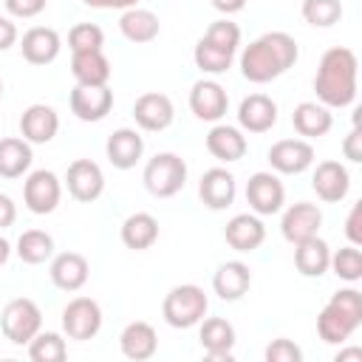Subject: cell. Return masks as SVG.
<instances>
[{
	"mask_svg": "<svg viewBox=\"0 0 362 362\" xmlns=\"http://www.w3.org/2000/svg\"><path fill=\"white\" fill-rule=\"evenodd\" d=\"M297 54L300 51H297V42L291 34L269 31L246 45V51L240 57V71L249 82L263 85V82L277 79L283 71H288L297 62Z\"/></svg>",
	"mask_w": 362,
	"mask_h": 362,
	"instance_id": "cell-1",
	"label": "cell"
},
{
	"mask_svg": "<svg viewBox=\"0 0 362 362\" xmlns=\"http://www.w3.org/2000/svg\"><path fill=\"white\" fill-rule=\"evenodd\" d=\"M20 130H23V139L25 141H34V144H45L57 136L59 130V116L54 113V107L48 105H31L23 110L20 116Z\"/></svg>",
	"mask_w": 362,
	"mask_h": 362,
	"instance_id": "cell-17",
	"label": "cell"
},
{
	"mask_svg": "<svg viewBox=\"0 0 362 362\" xmlns=\"http://www.w3.org/2000/svg\"><path fill=\"white\" fill-rule=\"evenodd\" d=\"M17 255H20L23 263H31V266L45 263L54 255V238L42 229H28L17 240Z\"/></svg>",
	"mask_w": 362,
	"mask_h": 362,
	"instance_id": "cell-34",
	"label": "cell"
},
{
	"mask_svg": "<svg viewBox=\"0 0 362 362\" xmlns=\"http://www.w3.org/2000/svg\"><path fill=\"white\" fill-rule=\"evenodd\" d=\"M345 235L351 238V243H362V201L351 206L348 223H345Z\"/></svg>",
	"mask_w": 362,
	"mask_h": 362,
	"instance_id": "cell-44",
	"label": "cell"
},
{
	"mask_svg": "<svg viewBox=\"0 0 362 362\" xmlns=\"http://www.w3.org/2000/svg\"><path fill=\"white\" fill-rule=\"evenodd\" d=\"M187 181V164L175 153H156L144 167V187L156 198L175 195Z\"/></svg>",
	"mask_w": 362,
	"mask_h": 362,
	"instance_id": "cell-5",
	"label": "cell"
},
{
	"mask_svg": "<svg viewBox=\"0 0 362 362\" xmlns=\"http://www.w3.org/2000/svg\"><path fill=\"white\" fill-rule=\"evenodd\" d=\"M71 74L79 85H107L110 79V62L102 54V48L93 51H76L71 59Z\"/></svg>",
	"mask_w": 362,
	"mask_h": 362,
	"instance_id": "cell-25",
	"label": "cell"
},
{
	"mask_svg": "<svg viewBox=\"0 0 362 362\" xmlns=\"http://www.w3.org/2000/svg\"><path fill=\"white\" fill-rule=\"evenodd\" d=\"M59 195H62V187H59V178L51 173V170H34L28 175V181L23 184V201L31 212L37 215H48L57 209L59 204Z\"/></svg>",
	"mask_w": 362,
	"mask_h": 362,
	"instance_id": "cell-8",
	"label": "cell"
},
{
	"mask_svg": "<svg viewBox=\"0 0 362 362\" xmlns=\"http://www.w3.org/2000/svg\"><path fill=\"white\" fill-rule=\"evenodd\" d=\"M119 28H122V34H124L130 42H150V40L158 37L161 23H158V17H156L153 11L133 6V8H127V11L122 14Z\"/></svg>",
	"mask_w": 362,
	"mask_h": 362,
	"instance_id": "cell-33",
	"label": "cell"
},
{
	"mask_svg": "<svg viewBox=\"0 0 362 362\" xmlns=\"http://www.w3.org/2000/svg\"><path fill=\"white\" fill-rule=\"evenodd\" d=\"M156 238H158V221L150 212H133V215L124 218V223H122V243L127 249H136V252L150 249L156 243Z\"/></svg>",
	"mask_w": 362,
	"mask_h": 362,
	"instance_id": "cell-30",
	"label": "cell"
},
{
	"mask_svg": "<svg viewBox=\"0 0 362 362\" xmlns=\"http://www.w3.org/2000/svg\"><path fill=\"white\" fill-rule=\"evenodd\" d=\"M31 147L25 139L6 136L0 139V175L3 178H20L31 167Z\"/></svg>",
	"mask_w": 362,
	"mask_h": 362,
	"instance_id": "cell-32",
	"label": "cell"
},
{
	"mask_svg": "<svg viewBox=\"0 0 362 362\" xmlns=\"http://www.w3.org/2000/svg\"><path fill=\"white\" fill-rule=\"evenodd\" d=\"M238 122L252 133H266L277 122V105L266 93H249L238 107Z\"/></svg>",
	"mask_w": 362,
	"mask_h": 362,
	"instance_id": "cell-20",
	"label": "cell"
},
{
	"mask_svg": "<svg viewBox=\"0 0 362 362\" xmlns=\"http://www.w3.org/2000/svg\"><path fill=\"white\" fill-rule=\"evenodd\" d=\"M206 150L218 158V161H238L246 153V139L240 136L238 127L232 124H215L206 133Z\"/></svg>",
	"mask_w": 362,
	"mask_h": 362,
	"instance_id": "cell-29",
	"label": "cell"
},
{
	"mask_svg": "<svg viewBox=\"0 0 362 362\" xmlns=\"http://www.w3.org/2000/svg\"><path fill=\"white\" fill-rule=\"evenodd\" d=\"M14 40H17L14 23H11L8 17H0V51H6L8 45H14Z\"/></svg>",
	"mask_w": 362,
	"mask_h": 362,
	"instance_id": "cell-46",
	"label": "cell"
},
{
	"mask_svg": "<svg viewBox=\"0 0 362 362\" xmlns=\"http://www.w3.org/2000/svg\"><path fill=\"white\" fill-rule=\"evenodd\" d=\"M337 362H362V348H348L337 354Z\"/></svg>",
	"mask_w": 362,
	"mask_h": 362,
	"instance_id": "cell-49",
	"label": "cell"
},
{
	"mask_svg": "<svg viewBox=\"0 0 362 362\" xmlns=\"http://www.w3.org/2000/svg\"><path fill=\"white\" fill-rule=\"evenodd\" d=\"M291 124H294V130L300 136L314 139V136H325L331 130L334 119H331L328 107H322L317 102H300L294 107V113H291Z\"/></svg>",
	"mask_w": 362,
	"mask_h": 362,
	"instance_id": "cell-31",
	"label": "cell"
},
{
	"mask_svg": "<svg viewBox=\"0 0 362 362\" xmlns=\"http://www.w3.org/2000/svg\"><path fill=\"white\" fill-rule=\"evenodd\" d=\"M283 198H286V189H283L280 178L272 173H255L246 184V201L260 215L277 212L283 206Z\"/></svg>",
	"mask_w": 362,
	"mask_h": 362,
	"instance_id": "cell-12",
	"label": "cell"
},
{
	"mask_svg": "<svg viewBox=\"0 0 362 362\" xmlns=\"http://www.w3.org/2000/svg\"><path fill=\"white\" fill-rule=\"evenodd\" d=\"M0 93H3V79H0Z\"/></svg>",
	"mask_w": 362,
	"mask_h": 362,
	"instance_id": "cell-51",
	"label": "cell"
},
{
	"mask_svg": "<svg viewBox=\"0 0 362 362\" xmlns=\"http://www.w3.org/2000/svg\"><path fill=\"white\" fill-rule=\"evenodd\" d=\"M342 153H345V158H351V161H362V124H354V130L345 136Z\"/></svg>",
	"mask_w": 362,
	"mask_h": 362,
	"instance_id": "cell-43",
	"label": "cell"
},
{
	"mask_svg": "<svg viewBox=\"0 0 362 362\" xmlns=\"http://www.w3.org/2000/svg\"><path fill=\"white\" fill-rule=\"evenodd\" d=\"M204 351L209 359H232V345H235V328L223 317H209L201 325L198 334Z\"/></svg>",
	"mask_w": 362,
	"mask_h": 362,
	"instance_id": "cell-22",
	"label": "cell"
},
{
	"mask_svg": "<svg viewBox=\"0 0 362 362\" xmlns=\"http://www.w3.org/2000/svg\"><path fill=\"white\" fill-rule=\"evenodd\" d=\"M105 150H107V158H110L113 167H119V170H130V167L141 158L144 141H141V136H139L136 130H130V127H119L116 133H110Z\"/></svg>",
	"mask_w": 362,
	"mask_h": 362,
	"instance_id": "cell-24",
	"label": "cell"
},
{
	"mask_svg": "<svg viewBox=\"0 0 362 362\" xmlns=\"http://www.w3.org/2000/svg\"><path fill=\"white\" fill-rule=\"evenodd\" d=\"M48 0H6V8L14 17H37Z\"/></svg>",
	"mask_w": 362,
	"mask_h": 362,
	"instance_id": "cell-42",
	"label": "cell"
},
{
	"mask_svg": "<svg viewBox=\"0 0 362 362\" xmlns=\"http://www.w3.org/2000/svg\"><path fill=\"white\" fill-rule=\"evenodd\" d=\"M204 40L212 42V45H218V48H223V51H229V54H235L238 45H240V28L232 20H215L206 28Z\"/></svg>",
	"mask_w": 362,
	"mask_h": 362,
	"instance_id": "cell-40",
	"label": "cell"
},
{
	"mask_svg": "<svg viewBox=\"0 0 362 362\" xmlns=\"http://www.w3.org/2000/svg\"><path fill=\"white\" fill-rule=\"evenodd\" d=\"M119 342H122V354L127 359H136V362L139 359H150L156 354V348H158L156 328L150 322H144V320H136V322L124 325Z\"/></svg>",
	"mask_w": 362,
	"mask_h": 362,
	"instance_id": "cell-23",
	"label": "cell"
},
{
	"mask_svg": "<svg viewBox=\"0 0 362 362\" xmlns=\"http://www.w3.org/2000/svg\"><path fill=\"white\" fill-rule=\"evenodd\" d=\"M20 51L25 57V62L31 65H48L57 54H59V34L48 25H34L23 34Z\"/></svg>",
	"mask_w": 362,
	"mask_h": 362,
	"instance_id": "cell-18",
	"label": "cell"
},
{
	"mask_svg": "<svg viewBox=\"0 0 362 362\" xmlns=\"http://www.w3.org/2000/svg\"><path fill=\"white\" fill-rule=\"evenodd\" d=\"M317 96L331 107H345L356 96V54L345 45H334L322 54L317 76H314Z\"/></svg>",
	"mask_w": 362,
	"mask_h": 362,
	"instance_id": "cell-2",
	"label": "cell"
},
{
	"mask_svg": "<svg viewBox=\"0 0 362 362\" xmlns=\"http://www.w3.org/2000/svg\"><path fill=\"white\" fill-rule=\"evenodd\" d=\"M297 249H294V266H297V272L300 274H305V277H320L325 269H328V263H331V252H328V243L322 240V238H305V240H300V243H294Z\"/></svg>",
	"mask_w": 362,
	"mask_h": 362,
	"instance_id": "cell-27",
	"label": "cell"
},
{
	"mask_svg": "<svg viewBox=\"0 0 362 362\" xmlns=\"http://www.w3.org/2000/svg\"><path fill=\"white\" fill-rule=\"evenodd\" d=\"M88 260H85V255H79V252H62V255H57L54 257V263H51V280H54V286L57 288H62V291H76V288H82L85 286V280H88Z\"/></svg>",
	"mask_w": 362,
	"mask_h": 362,
	"instance_id": "cell-21",
	"label": "cell"
},
{
	"mask_svg": "<svg viewBox=\"0 0 362 362\" xmlns=\"http://www.w3.org/2000/svg\"><path fill=\"white\" fill-rule=\"evenodd\" d=\"M362 322V294L356 288L337 291L317 317V334L325 342H345Z\"/></svg>",
	"mask_w": 362,
	"mask_h": 362,
	"instance_id": "cell-3",
	"label": "cell"
},
{
	"mask_svg": "<svg viewBox=\"0 0 362 362\" xmlns=\"http://www.w3.org/2000/svg\"><path fill=\"white\" fill-rule=\"evenodd\" d=\"M133 119L144 130H164L173 122V102H170V96L158 93V90L141 93L136 99V105H133Z\"/></svg>",
	"mask_w": 362,
	"mask_h": 362,
	"instance_id": "cell-14",
	"label": "cell"
},
{
	"mask_svg": "<svg viewBox=\"0 0 362 362\" xmlns=\"http://www.w3.org/2000/svg\"><path fill=\"white\" fill-rule=\"evenodd\" d=\"M8 252H11V246H8V240L6 238H0V266L8 260Z\"/></svg>",
	"mask_w": 362,
	"mask_h": 362,
	"instance_id": "cell-50",
	"label": "cell"
},
{
	"mask_svg": "<svg viewBox=\"0 0 362 362\" xmlns=\"http://www.w3.org/2000/svg\"><path fill=\"white\" fill-rule=\"evenodd\" d=\"M206 294L201 286H192V283H184V286H175L167 291L164 297V320L173 325V328H189L195 325L204 314H206Z\"/></svg>",
	"mask_w": 362,
	"mask_h": 362,
	"instance_id": "cell-4",
	"label": "cell"
},
{
	"mask_svg": "<svg viewBox=\"0 0 362 362\" xmlns=\"http://www.w3.org/2000/svg\"><path fill=\"white\" fill-rule=\"evenodd\" d=\"M65 339L59 334H34L31 339V348H28V356L31 362H62L65 359Z\"/></svg>",
	"mask_w": 362,
	"mask_h": 362,
	"instance_id": "cell-35",
	"label": "cell"
},
{
	"mask_svg": "<svg viewBox=\"0 0 362 362\" xmlns=\"http://www.w3.org/2000/svg\"><path fill=\"white\" fill-rule=\"evenodd\" d=\"M232 57H235V54H229V51H223V48L206 42L204 37H201L198 45H195V65H198L201 71H209V74L226 71V68L232 65Z\"/></svg>",
	"mask_w": 362,
	"mask_h": 362,
	"instance_id": "cell-36",
	"label": "cell"
},
{
	"mask_svg": "<svg viewBox=\"0 0 362 362\" xmlns=\"http://www.w3.org/2000/svg\"><path fill=\"white\" fill-rule=\"evenodd\" d=\"M322 223V212L317 204H308V201H297L291 204L286 212H283V221H280V229H283V238L288 243H300L305 238H314L317 229Z\"/></svg>",
	"mask_w": 362,
	"mask_h": 362,
	"instance_id": "cell-11",
	"label": "cell"
},
{
	"mask_svg": "<svg viewBox=\"0 0 362 362\" xmlns=\"http://www.w3.org/2000/svg\"><path fill=\"white\" fill-rule=\"evenodd\" d=\"M249 286H252V274H249V266L240 263V260L223 263V266L215 272V277H212V288H215V294L223 297V300H238V297H243V294L249 291Z\"/></svg>",
	"mask_w": 362,
	"mask_h": 362,
	"instance_id": "cell-26",
	"label": "cell"
},
{
	"mask_svg": "<svg viewBox=\"0 0 362 362\" xmlns=\"http://www.w3.org/2000/svg\"><path fill=\"white\" fill-rule=\"evenodd\" d=\"M82 3L93 8H133L139 0H82Z\"/></svg>",
	"mask_w": 362,
	"mask_h": 362,
	"instance_id": "cell-47",
	"label": "cell"
},
{
	"mask_svg": "<svg viewBox=\"0 0 362 362\" xmlns=\"http://www.w3.org/2000/svg\"><path fill=\"white\" fill-rule=\"evenodd\" d=\"M113 90L107 85H74L71 90V110L82 122H99L110 113Z\"/></svg>",
	"mask_w": 362,
	"mask_h": 362,
	"instance_id": "cell-9",
	"label": "cell"
},
{
	"mask_svg": "<svg viewBox=\"0 0 362 362\" xmlns=\"http://www.w3.org/2000/svg\"><path fill=\"white\" fill-rule=\"evenodd\" d=\"M226 105H229L226 90L212 79H198L192 85V90H189V107H192V113L198 119L218 122L226 113Z\"/></svg>",
	"mask_w": 362,
	"mask_h": 362,
	"instance_id": "cell-13",
	"label": "cell"
},
{
	"mask_svg": "<svg viewBox=\"0 0 362 362\" xmlns=\"http://www.w3.org/2000/svg\"><path fill=\"white\" fill-rule=\"evenodd\" d=\"M62 328L71 339H90L102 328V308L90 297H74L62 308Z\"/></svg>",
	"mask_w": 362,
	"mask_h": 362,
	"instance_id": "cell-7",
	"label": "cell"
},
{
	"mask_svg": "<svg viewBox=\"0 0 362 362\" xmlns=\"http://www.w3.org/2000/svg\"><path fill=\"white\" fill-rule=\"evenodd\" d=\"M300 359H303V351L286 337H277L266 348V362H300Z\"/></svg>",
	"mask_w": 362,
	"mask_h": 362,
	"instance_id": "cell-41",
	"label": "cell"
},
{
	"mask_svg": "<svg viewBox=\"0 0 362 362\" xmlns=\"http://www.w3.org/2000/svg\"><path fill=\"white\" fill-rule=\"evenodd\" d=\"M14 218H17V209H14V201H11L8 195H3V192H0V229H6V226H11V223H14Z\"/></svg>",
	"mask_w": 362,
	"mask_h": 362,
	"instance_id": "cell-45",
	"label": "cell"
},
{
	"mask_svg": "<svg viewBox=\"0 0 362 362\" xmlns=\"http://www.w3.org/2000/svg\"><path fill=\"white\" fill-rule=\"evenodd\" d=\"M328 266H334V272L342 277V280H359L362 277V252L356 249V243H351V246H342V249H337V255L331 257V263Z\"/></svg>",
	"mask_w": 362,
	"mask_h": 362,
	"instance_id": "cell-38",
	"label": "cell"
},
{
	"mask_svg": "<svg viewBox=\"0 0 362 362\" xmlns=\"http://www.w3.org/2000/svg\"><path fill=\"white\" fill-rule=\"evenodd\" d=\"M198 195L209 209H226L235 201V178L223 167H212L201 175Z\"/></svg>",
	"mask_w": 362,
	"mask_h": 362,
	"instance_id": "cell-19",
	"label": "cell"
},
{
	"mask_svg": "<svg viewBox=\"0 0 362 362\" xmlns=\"http://www.w3.org/2000/svg\"><path fill=\"white\" fill-rule=\"evenodd\" d=\"M65 181H68V192H71L76 201H82V204L96 201V198L102 195V189H105V175H102L99 164L90 161V158H76V161H71Z\"/></svg>",
	"mask_w": 362,
	"mask_h": 362,
	"instance_id": "cell-10",
	"label": "cell"
},
{
	"mask_svg": "<svg viewBox=\"0 0 362 362\" xmlns=\"http://www.w3.org/2000/svg\"><path fill=\"white\" fill-rule=\"evenodd\" d=\"M311 187H314V192H317L322 201L334 204V201H342V198L348 195L351 178H348V170H345L339 161L328 158V161H320V164H317L314 178H311Z\"/></svg>",
	"mask_w": 362,
	"mask_h": 362,
	"instance_id": "cell-16",
	"label": "cell"
},
{
	"mask_svg": "<svg viewBox=\"0 0 362 362\" xmlns=\"http://www.w3.org/2000/svg\"><path fill=\"white\" fill-rule=\"evenodd\" d=\"M40 322H42V314H40L37 303L28 300V297L11 300V303L3 308V314H0V328H3L6 339L17 342V345L31 342L34 334L40 331Z\"/></svg>",
	"mask_w": 362,
	"mask_h": 362,
	"instance_id": "cell-6",
	"label": "cell"
},
{
	"mask_svg": "<svg viewBox=\"0 0 362 362\" xmlns=\"http://www.w3.org/2000/svg\"><path fill=\"white\" fill-rule=\"evenodd\" d=\"M68 45L71 51H93V48H102L105 45V31L96 25V23H76L68 34Z\"/></svg>",
	"mask_w": 362,
	"mask_h": 362,
	"instance_id": "cell-39",
	"label": "cell"
},
{
	"mask_svg": "<svg viewBox=\"0 0 362 362\" xmlns=\"http://www.w3.org/2000/svg\"><path fill=\"white\" fill-rule=\"evenodd\" d=\"M269 161L277 173H286V175L303 173L314 161V147L303 139H280L277 144H272Z\"/></svg>",
	"mask_w": 362,
	"mask_h": 362,
	"instance_id": "cell-15",
	"label": "cell"
},
{
	"mask_svg": "<svg viewBox=\"0 0 362 362\" xmlns=\"http://www.w3.org/2000/svg\"><path fill=\"white\" fill-rule=\"evenodd\" d=\"M303 17L311 25H334L342 17V3L339 0H305L303 3Z\"/></svg>",
	"mask_w": 362,
	"mask_h": 362,
	"instance_id": "cell-37",
	"label": "cell"
},
{
	"mask_svg": "<svg viewBox=\"0 0 362 362\" xmlns=\"http://www.w3.org/2000/svg\"><path fill=\"white\" fill-rule=\"evenodd\" d=\"M226 243L232 246V249H238V252H252V249H257L260 243H263V238H266V229H263V223H260V218H255V215H235L229 223H226Z\"/></svg>",
	"mask_w": 362,
	"mask_h": 362,
	"instance_id": "cell-28",
	"label": "cell"
},
{
	"mask_svg": "<svg viewBox=\"0 0 362 362\" xmlns=\"http://www.w3.org/2000/svg\"><path fill=\"white\" fill-rule=\"evenodd\" d=\"M212 6L223 14H232V11H240L246 6V0H212Z\"/></svg>",
	"mask_w": 362,
	"mask_h": 362,
	"instance_id": "cell-48",
	"label": "cell"
}]
</instances>
